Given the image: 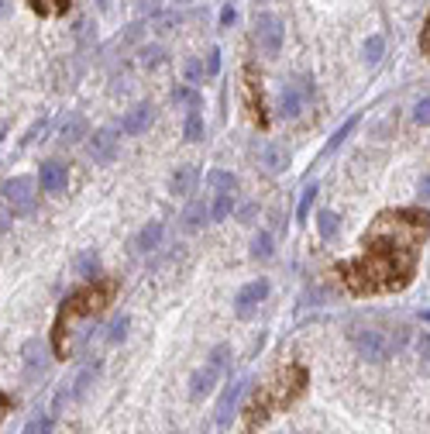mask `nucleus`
<instances>
[{
    "label": "nucleus",
    "instance_id": "nucleus-1",
    "mask_svg": "<svg viewBox=\"0 0 430 434\" xmlns=\"http://www.w3.org/2000/svg\"><path fill=\"white\" fill-rule=\"evenodd\" d=\"M427 245V207L382 210L361 235V256L334 265L351 297H382L406 290L417 279L420 252Z\"/></svg>",
    "mask_w": 430,
    "mask_h": 434
},
{
    "label": "nucleus",
    "instance_id": "nucleus-2",
    "mask_svg": "<svg viewBox=\"0 0 430 434\" xmlns=\"http://www.w3.org/2000/svg\"><path fill=\"white\" fill-rule=\"evenodd\" d=\"M117 293V279H86L80 290H73L62 303H59V314H55V324H52V351L55 358H69L73 355V331L76 324L93 321L103 307H110Z\"/></svg>",
    "mask_w": 430,
    "mask_h": 434
},
{
    "label": "nucleus",
    "instance_id": "nucleus-3",
    "mask_svg": "<svg viewBox=\"0 0 430 434\" xmlns=\"http://www.w3.org/2000/svg\"><path fill=\"white\" fill-rule=\"evenodd\" d=\"M307 369L303 365H286V369H279L275 372V379L265 386V390H258L255 403L248 407V424L255 428V424H265L268 421V414H275V410H286L289 403H296L300 397H303V390H307Z\"/></svg>",
    "mask_w": 430,
    "mask_h": 434
},
{
    "label": "nucleus",
    "instance_id": "nucleus-4",
    "mask_svg": "<svg viewBox=\"0 0 430 434\" xmlns=\"http://www.w3.org/2000/svg\"><path fill=\"white\" fill-rule=\"evenodd\" d=\"M0 207L7 217H31L38 207V183L31 176H10L0 186Z\"/></svg>",
    "mask_w": 430,
    "mask_h": 434
},
{
    "label": "nucleus",
    "instance_id": "nucleus-5",
    "mask_svg": "<svg viewBox=\"0 0 430 434\" xmlns=\"http://www.w3.org/2000/svg\"><path fill=\"white\" fill-rule=\"evenodd\" d=\"M231 369V345H214L207 362L189 376V400H203L207 393H214L217 379Z\"/></svg>",
    "mask_w": 430,
    "mask_h": 434
},
{
    "label": "nucleus",
    "instance_id": "nucleus-6",
    "mask_svg": "<svg viewBox=\"0 0 430 434\" xmlns=\"http://www.w3.org/2000/svg\"><path fill=\"white\" fill-rule=\"evenodd\" d=\"M252 31H255V42H258V49H261V56H265V59H275L279 49H282V38H286L282 17L272 14V10H258L255 21H252Z\"/></svg>",
    "mask_w": 430,
    "mask_h": 434
},
{
    "label": "nucleus",
    "instance_id": "nucleus-7",
    "mask_svg": "<svg viewBox=\"0 0 430 434\" xmlns=\"http://www.w3.org/2000/svg\"><path fill=\"white\" fill-rule=\"evenodd\" d=\"M351 345H354V351H358L365 362H375V365L389 362L393 351H396V342H393L386 331H375V328H361V331H354V335H351Z\"/></svg>",
    "mask_w": 430,
    "mask_h": 434
},
{
    "label": "nucleus",
    "instance_id": "nucleus-8",
    "mask_svg": "<svg viewBox=\"0 0 430 434\" xmlns=\"http://www.w3.org/2000/svg\"><path fill=\"white\" fill-rule=\"evenodd\" d=\"M252 390V376H245V379H238V383H231L224 393H221V400H217V410H214V417H217V428H227L231 421H234V414H238V407H241V400H245V393Z\"/></svg>",
    "mask_w": 430,
    "mask_h": 434
},
{
    "label": "nucleus",
    "instance_id": "nucleus-9",
    "mask_svg": "<svg viewBox=\"0 0 430 434\" xmlns=\"http://www.w3.org/2000/svg\"><path fill=\"white\" fill-rule=\"evenodd\" d=\"M86 152H89V159L96 162V166H110L114 159H117V131H110V128H100V131H93V135H86Z\"/></svg>",
    "mask_w": 430,
    "mask_h": 434
},
{
    "label": "nucleus",
    "instance_id": "nucleus-10",
    "mask_svg": "<svg viewBox=\"0 0 430 434\" xmlns=\"http://www.w3.org/2000/svg\"><path fill=\"white\" fill-rule=\"evenodd\" d=\"M310 97H313V80H310V76H300V83L282 90V97H279V114H282L286 121L300 117V110H303V103H307Z\"/></svg>",
    "mask_w": 430,
    "mask_h": 434
},
{
    "label": "nucleus",
    "instance_id": "nucleus-11",
    "mask_svg": "<svg viewBox=\"0 0 430 434\" xmlns=\"http://www.w3.org/2000/svg\"><path fill=\"white\" fill-rule=\"evenodd\" d=\"M268 279H252L248 286H241L238 290V297H234V314L241 317V321H248L252 314H255L258 307H261V300L268 297Z\"/></svg>",
    "mask_w": 430,
    "mask_h": 434
},
{
    "label": "nucleus",
    "instance_id": "nucleus-12",
    "mask_svg": "<svg viewBox=\"0 0 430 434\" xmlns=\"http://www.w3.org/2000/svg\"><path fill=\"white\" fill-rule=\"evenodd\" d=\"M152 121H155V107L148 103V100H141V103H135L128 114H121V135H145L148 128H152Z\"/></svg>",
    "mask_w": 430,
    "mask_h": 434
},
{
    "label": "nucleus",
    "instance_id": "nucleus-13",
    "mask_svg": "<svg viewBox=\"0 0 430 434\" xmlns=\"http://www.w3.org/2000/svg\"><path fill=\"white\" fill-rule=\"evenodd\" d=\"M38 183H42L45 193L59 197V193H66V186H69V169H66L59 159H49V162H42V169H38Z\"/></svg>",
    "mask_w": 430,
    "mask_h": 434
},
{
    "label": "nucleus",
    "instance_id": "nucleus-14",
    "mask_svg": "<svg viewBox=\"0 0 430 434\" xmlns=\"http://www.w3.org/2000/svg\"><path fill=\"white\" fill-rule=\"evenodd\" d=\"M96 376H100V362L93 358V362H86L83 369L76 372V379H73V383L66 386V393L59 397V403H62V400H83L86 390H89L93 383H96Z\"/></svg>",
    "mask_w": 430,
    "mask_h": 434
},
{
    "label": "nucleus",
    "instance_id": "nucleus-15",
    "mask_svg": "<svg viewBox=\"0 0 430 434\" xmlns=\"http://www.w3.org/2000/svg\"><path fill=\"white\" fill-rule=\"evenodd\" d=\"M245 93H248V110L255 114V121L265 128L268 117H265V100H261V80L255 76V66H252V62L245 66Z\"/></svg>",
    "mask_w": 430,
    "mask_h": 434
},
{
    "label": "nucleus",
    "instance_id": "nucleus-16",
    "mask_svg": "<svg viewBox=\"0 0 430 434\" xmlns=\"http://www.w3.org/2000/svg\"><path fill=\"white\" fill-rule=\"evenodd\" d=\"M200 107H203V97L196 93V97L189 100V114H186V124H182V138H186L189 145L203 142V131H207V124H203V114H200Z\"/></svg>",
    "mask_w": 430,
    "mask_h": 434
},
{
    "label": "nucleus",
    "instance_id": "nucleus-17",
    "mask_svg": "<svg viewBox=\"0 0 430 434\" xmlns=\"http://www.w3.org/2000/svg\"><path fill=\"white\" fill-rule=\"evenodd\" d=\"M207 221H210V200H207V197H203V200H193V203L182 210V217H179V224H182L186 235H196Z\"/></svg>",
    "mask_w": 430,
    "mask_h": 434
},
{
    "label": "nucleus",
    "instance_id": "nucleus-18",
    "mask_svg": "<svg viewBox=\"0 0 430 434\" xmlns=\"http://www.w3.org/2000/svg\"><path fill=\"white\" fill-rule=\"evenodd\" d=\"M258 159H261V169H268V173H286L289 169V152L279 142H265L258 149Z\"/></svg>",
    "mask_w": 430,
    "mask_h": 434
},
{
    "label": "nucleus",
    "instance_id": "nucleus-19",
    "mask_svg": "<svg viewBox=\"0 0 430 434\" xmlns=\"http://www.w3.org/2000/svg\"><path fill=\"white\" fill-rule=\"evenodd\" d=\"M162 235H166V224H162V221H148V224L135 235V245H131V249H135L138 256H148V252H155V249H159Z\"/></svg>",
    "mask_w": 430,
    "mask_h": 434
},
{
    "label": "nucleus",
    "instance_id": "nucleus-20",
    "mask_svg": "<svg viewBox=\"0 0 430 434\" xmlns=\"http://www.w3.org/2000/svg\"><path fill=\"white\" fill-rule=\"evenodd\" d=\"M86 135H89V124H86L83 114H66L62 117V124H59V142L62 145H76Z\"/></svg>",
    "mask_w": 430,
    "mask_h": 434
},
{
    "label": "nucleus",
    "instance_id": "nucleus-21",
    "mask_svg": "<svg viewBox=\"0 0 430 434\" xmlns=\"http://www.w3.org/2000/svg\"><path fill=\"white\" fill-rule=\"evenodd\" d=\"M196 179H200L196 166H179V169L169 176V193L172 197H189V190L196 186Z\"/></svg>",
    "mask_w": 430,
    "mask_h": 434
},
{
    "label": "nucleus",
    "instance_id": "nucleus-22",
    "mask_svg": "<svg viewBox=\"0 0 430 434\" xmlns=\"http://www.w3.org/2000/svg\"><path fill=\"white\" fill-rule=\"evenodd\" d=\"M358 121H361V114H351V117H347V121H344L341 128H338V131H334V135H331V138H327V145H324V149H320V159H327V156H334V152H338V149H341L344 142H347V138H351V131H354V128H358Z\"/></svg>",
    "mask_w": 430,
    "mask_h": 434
},
{
    "label": "nucleus",
    "instance_id": "nucleus-23",
    "mask_svg": "<svg viewBox=\"0 0 430 434\" xmlns=\"http://www.w3.org/2000/svg\"><path fill=\"white\" fill-rule=\"evenodd\" d=\"M231 214H234V193H231V190H217V193H214V203H210V221L221 224V221H227Z\"/></svg>",
    "mask_w": 430,
    "mask_h": 434
},
{
    "label": "nucleus",
    "instance_id": "nucleus-24",
    "mask_svg": "<svg viewBox=\"0 0 430 434\" xmlns=\"http://www.w3.org/2000/svg\"><path fill=\"white\" fill-rule=\"evenodd\" d=\"M24 362H28V379H35V376H42V372L49 369L45 348L38 345V342H28V345H24Z\"/></svg>",
    "mask_w": 430,
    "mask_h": 434
},
{
    "label": "nucleus",
    "instance_id": "nucleus-25",
    "mask_svg": "<svg viewBox=\"0 0 430 434\" xmlns=\"http://www.w3.org/2000/svg\"><path fill=\"white\" fill-rule=\"evenodd\" d=\"M317 231H320L324 242H334L338 231H341V214H334V210H320V214H317Z\"/></svg>",
    "mask_w": 430,
    "mask_h": 434
},
{
    "label": "nucleus",
    "instance_id": "nucleus-26",
    "mask_svg": "<svg viewBox=\"0 0 430 434\" xmlns=\"http://www.w3.org/2000/svg\"><path fill=\"white\" fill-rule=\"evenodd\" d=\"M76 276H83V279H96L100 276V256L93 252V249H86V252H80L76 256Z\"/></svg>",
    "mask_w": 430,
    "mask_h": 434
},
{
    "label": "nucleus",
    "instance_id": "nucleus-27",
    "mask_svg": "<svg viewBox=\"0 0 430 434\" xmlns=\"http://www.w3.org/2000/svg\"><path fill=\"white\" fill-rule=\"evenodd\" d=\"M69 3H73V0H28V7H31L38 17H59V14L69 10Z\"/></svg>",
    "mask_w": 430,
    "mask_h": 434
},
{
    "label": "nucleus",
    "instance_id": "nucleus-28",
    "mask_svg": "<svg viewBox=\"0 0 430 434\" xmlns=\"http://www.w3.org/2000/svg\"><path fill=\"white\" fill-rule=\"evenodd\" d=\"M128 331H131V317H128V314H117V317L107 324V331H103V335H107V345H121V342L128 338Z\"/></svg>",
    "mask_w": 430,
    "mask_h": 434
},
{
    "label": "nucleus",
    "instance_id": "nucleus-29",
    "mask_svg": "<svg viewBox=\"0 0 430 434\" xmlns=\"http://www.w3.org/2000/svg\"><path fill=\"white\" fill-rule=\"evenodd\" d=\"M361 56H365V62H368V66L382 62V56H386V38H382V35H368V38H365V45H361Z\"/></svg>",
    "mask_w": 430,
    "mask_h": 434
},
{
    "label": "nucleus",
    "instance_id": "nucleus-30",
    "mask_svg": "<svg viewBox=\"0 0 430 434\" xmlns=\"http://www.w3.org/2000/svg\"><path fill=\"white\" fill-rule=\"evenodd\" d=\"M272 252H275V238L268 231H258L255 238H252V259L265 262V259H272Z\"/></svg>",
    "mask_w": 430,
    "mask_h": 434
},
{
    "label": "nucleus",
    "instance_id": "nucleus-31",
    "mask_svg": "<svg viewBox=\"0 0 430 434\" xmlns=\"http://www.w3.org/2000/svg\"><path fill=\"white\" fill-rule=\"evenodd\" d=\"M317 193H320V186H317V179L303 186V193H300V207H296V221H300V224H303V221L310 217V207H313V200H317Z\"/></svg>",
    "mask_w": 430,
    "mask_h": 434
},
{
    "label": "nucleus",
    "instance_id": "nucleus-32",
    "mask_svg": "<svg viewBox=\"0 0 430 434\" xmlns=\"http://www.w3.org/2000/svg\"><path fill=\"white\" fill-rule=\"evenodd\" d=\"M207 183L214 186V190H238V176L227 173V169H210V176H207Z\"/></svg>",
    "mask_w": 430,
    "mask_h": 434
},
{
    "label": "nucleus",
    "instance_id": "nucleus-33",
    "mask_svg": "<svg viewBox=\"0 0 430 434\" xmlns=\"http://www.w3.org/2000/svg\"><path fill=\"white\" fill-rule=\"evenodd\" d=\"M138 59H141L145 69H155V66L166 62V49H162V45H145V49L138 52Z\"/></svg>",
    "mask_w": 430,
    "mask_h": 434
},
{
    "label": "nucleus",
    "instance_id": "nucleus-34",
    "mask_svg": "<svg viewBox=\"0 0 430 434\" xmlns=\"http://www.w3.org/2000/svg\"><path fill=\"white\" fill-rule=\"evenodd\" d=\"M52 424H55V421H52L49 414H38V417L28 421V428H24L21 434H52Z\"/></svg>",
    "mask_w": 430,
    "mask_h": 434
},
{
    "label": "nucleus",
    "instance_id": "nucleus-35",
    "mask_svg": "<svg viewBox=\"0 0 430 434\" xmlns=\"http://www.w3.org/2000/svg\"><path fill=\"white\" fill-rule=\"evenodd\" d=\"M45 131H49V117L42 114V117H38V121L28 128V135H24V142H21V145H35V138L42 142V138H45Z\"/></svg>",
    "mask_w": 430,
    "mask_h": 434
},
{
    "label": "nucleus",
    "instance_id": "nucleus-36",
    "mask_svg": "<svg viewBox=\"0 0 430 434\" xmlns=\"http://www.w3.org/2000/svg\"><path fill=\"white\" fill-rule=\"evenodd\" d=\"M182 73H186V80H189V83H203V80H207V73H203V62H200V59H186Z\"/></svg>",
    "mask_w": 430,
    "mask_h": 434
},
{
    "label": "nucleus",
    "instance_id": "nucleus-37",
    "mask_svg": "<svg viewBox=\"0 0 430 434\" xmlns=\"http://www.w3.org/2000/svg\"><path fill=\"white\" fill-rule=\"evenodd\" d=\"M203 73H207V76H217V73H221V49H217V45L207 52V66H203Z\"/></svg>",
    "mask_w": 430,
    "mask_h": 434
},
{
    "label": "nucleus",
    "instance_id": "nucleus-38",
    "mask_svg": "<svg viewBox=\"0 0 430 434\" xmlns=\"http://www.w3.org/2000/svg\"><path fill=\"white\" fill-rule=\"evenodd\" d=\"M427 117H430V100H427V93H424V97L413 103V121H417V124H427Z\"/></svg>",
    "mask_w": 430,
    "mask_h": 434
},
{
    "label": "nucleus",
    "instance_id": "nucleus-39",
    "mask_svg": "<svg viewBox=\"0 0 430 434\" xmlns=\"http://www.w3.org/2000/svg\"><path fill=\"white\" fill-rule=\"evenodd\" d=\"M159 14V0H138V17H155Z\"/></svg>",
    "mask_w": 430,
    "mask_h": 434
},
{
    "label": "nucleus",
    "instance_id": "nucleus-40",
    "mask_svg": "<svg viewBox=\"0 0 430 434\" xmlns=\"http://www.w3.org/2000/svg\"><path fill=\"white\" fill-rule=\"evenodd\" d=\"M196 97V90H189V87H175L172 90V103H189Z\"/></svg>",
    "mask_w": 430,
    "mask_h": 434
},
{
    "label": "nucleus",
    "instance_id": "nucleus-41",
    "mask_svg": "<svg viewBox=\"0 0 430 434\" xmlns=\"http://www.w3.org/2000/svg\"><path fill=\"white\" fill-rule=\"evenodd\" d=\"M255 217H258V203H245V207L238 210V221H241V224H252Z\"/></svg>",
    "mask_w": 430,
    "mask_h": 434
},
{
    "label": "nucleus",
    "instance_id": "nucleus-42",
    "mask_svg": "<svg viewBox=\"0 0 430 434\" xmlns=\"http://www.w3.org/2000/svg\"><path fill=\"white\" fill-rule=\"evenodd\" d=\"M238 21V10H234V3H224V10H221V28H231Z\"/></svg>",
    "mask_w": 430,
    "mask_h": 434
},
{
    "label": "nucleus",
    "instance_id": "nucleus-43",
    "mask_svg": "<svg viewBox=\"0 0 430 434\" xmlns=\"http://www.w3.org/2000/svg\"><path fill=\"white\" fill-rule=\"evenodd\" d=\"M7 410H10V397L0 390V424H3V417H7Z\"/></svg>",
    "mask_w": 430,
    "mask_h": 434
},
{
    "label": "nucleus",
    "instance_id": "nucleus-44",
    "mask_svg": "<svg viewBox=\"0 0 430 434\" xmlns=\"http://www.w3.org/2000/svg\"><path fill=\"white\" fill-rule=\"evenodd\" d=\"M420 49H424V59H427V52H430V42H427V21H424V31H420Z\"/></svg>",
    "mask_w": 430,
    "mask_h": 434
},
{
    "label": "nucleus",
    "instance_id": "nucleus-45",
    "mask_svg": "<svg viewBox=\"0 0 430 434\" xmlns=\"http://www.w3.org/2000/svg\"><path fill=\"white\" fill-rule=\"evenodd\" d=\"M7 7H10V3H7V0H0V17L7 14Z\"/></svg>",
    "mask_w": 430,
    "mask_h": 434
},
{
    "label": "nucleus",
    "instance_id": "nucleus-46",
    "mask_svg": "<svg viewBox=\"0 0 430 434\" xmlns=\"http://www.w3.org/2000/svg\"><path fill=\"white\" fill-rule=\"evenodd\" d=\"M96 7H100V10H107V7H110V0H96Z\"/></svg>",
    "mask_w": 430,
    "mask_h": 434
},
{
    "label": "nucleus",
    "instance_id": "nucleus-47",
    "mask_svg": "<svg viewBox=\"0 0 430 434\" xmlns=\"http://www.w3.org/2000/svg\"><path fill=\"white\" fill-rule=\"evenodd\" d=\"M3 138H7V124L0 121V142H3Z\"/></svg>",
    "mask_w": 430,
    "mask_h": 434
},
{
    "label": "nucleus",
    "instance_id": "nucleus-48",
    "mask_svg": "<svg viewBox=\"0 0 430 434\" xmlns=\"http://www.w3.org/2000/svg\"><path fill=\"white\" fill-rule=\"evenodd\" d=\"M172 3H189V0H172Z\"/></svg>",
    "mask_w": 430,
    "mask_h": 434
}]
</instances>
